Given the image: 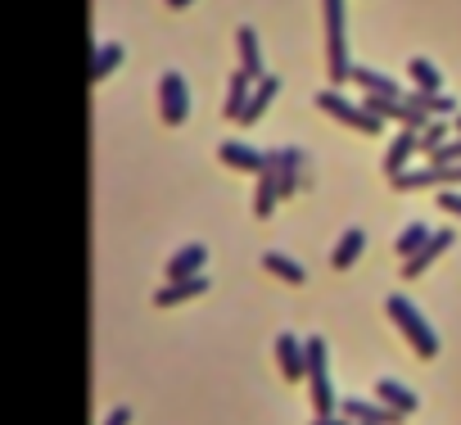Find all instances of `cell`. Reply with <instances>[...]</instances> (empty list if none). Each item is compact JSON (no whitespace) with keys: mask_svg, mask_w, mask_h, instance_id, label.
Returning a JSON list of instances; mask_svg holds the SVG:
<instances>
[{"mask_svg":"<svg viewBox=\"0 0 461 425\" xmlns=\"http://www.w3.org/2000/svg\"><path fill=\"white\" fill-rule=\"evenodd\" d=\"M312 425H353V420H348V416H335V411H330V416H317Z\"/></svg>","mask_w":461,"mask_h":425,"instance_id":"83f0119b","label":"cell"},{"mask_svg":"<svg viewBox=\"0 0 461 425\" xmlns=\"http://www.w3.org/2000/svg\"><path fill=\"white\" fill-rule=\"evenodd\" d=\"M348 82H357V86H362V95H402V91H398V82H393L389 73H380V68H366V64H353Z\"/></svg>","mask_w":461,"mask_h":425,"instance_id":"ac0fdd59","label":"cell"},{"mask_svg":"<svg viewBox=\"0 0 461 425\" xmlns=\"http://www.w3.org/2000/svg\"><path fill=\"white\" fill-rule=\"evenodd\" d=\"M276 366L285 380H308V353H303V339L281 330L276 335Z\"/></svg>","mask_w":461,"mask_h":425,"instance_id":"52a82bcc","label":"cell"},{"mask_svg":"<svg viewBox=\"0 0 461 425\" xmlns=\"http://www.w3.org/2000/svg\"><path fill=\"white\" fill-rule=\"evenodd\" d=\"M452 240H456V236H452V227H438V231H429V240H425V245H420L411 258H402V276H407V281L425 276V272L434 267V258H438L443 249H452Z\"/></svg>","mask_w":461,"mask_h":425,"instance_id":"8992f818","label":"cell"},{"mask_svg":"<svg viewBox=\"0 0 461 425\" xmlns=\"http://www.w3.org/2000/svg\"><path fill=\"white\" fill-rule=\"evenodd\" d=\"M281 203V190H276V149L263 154V167H258V190H254V218H272V208Z\"/></svg>","mask_w":461,"mask_h":425,"instance_id":"ba28073f","label":"cell"},{"mask_svg":"<svg viewBox=\"0 0 461 425\" xmlns=\"http://www.w3.org/2000/svg\"><path fill=\"white\" fill-rule=\"evenodd\" d=\"M303 353H308V389H312V407L317 416H330L335 411V380H330V353H326V339L321 335H308L303 339Z\"/></svg>","mask_w":461,"mask_h":425,"instance_id":"3957f363","label":"cell"},{"mask_svg":"<svg viewBox=\"0 0 461 425\" xmlns=\"http://www.w3.org/2000/svg\"><path fill=\"white\" fill-rule=\"evenodd\" d=\"M425 240H429V227H425V222H411V227H402V236L393 240V249H398V258H411Z\"/></svg>","mask_w":461,"mask_h":425,"instance_id":"d4e9b609","label":"cell"},{"mask_svg":"<svg viewBox=\"0 0 461 425\" xmlns=\"http://www.w3.org/2000/svg\"><path fill=\"white\" fill-rule=\"evenodd\" d=\"M438 208L452 212V218H461V194H456V190H443V194H438Z\"/></svg>","mask_w":461,"mask_h":425,"instance_id":"484cf974","label":"cell"},{"mask_svg":"<svg viewBox=\"0 0 461 425\" xmlns=\"http://www.w3.org/2000/svg\"><path fill=\"white\" fill-rule=\"evenodd\" d=\"M208 267V249L203 245H181L172 258H167V281H185V276H199Z\"/></svg>","mask_w":461,"mask_h":425,"instance_id":"2e32d148","label":"cell"},{"mask_svg":"<svg viewBox=\"0 0 461 425\" xmlns=\"http://www.w3.org/2000/svg\"><path fill=\"white\" fill-rule=\"evenodd\" d=\"M263 272H272L276 281H285V285H308V272H303V263H294L290 254H281V249H267L263 254Z\"/></svg>","mask_w":461,"mask_h":425,"instance_id":"d6986e66","label":"cell"},{"mask_svg":"<svg viewBox=\"0 0 461 425\" xmlns=\"http://www.w3.org/2000/svg\"><path fill=\"white\" fill-rule=\"evenodd\" d=\"M190 5V0H167V10H185Z\"/></svg>","mask_w":461,"mask_h":425,"instance_id":"f1b7e54d","label":"cell"},{"mask_svg":"<svg viewBox=\"0 0 461 425\" xmlns=\"http://www.w3.org/2000/svg\"><path fill=\"white\" fill-rule=\"evenodd\" d=\"M281 95V77L276 73H263L258 82H254V91H249V100H245V109H240V118L236 122H245V127H254L263 113H267V104Z\"/></svg>","mask_w":461,"mask_h":425,"instance_id":"9c48e42d","label":"cell"},{"mask_svg":"<svg viewBox=\"0 0 461 425\" xmlns=\"http://www.w3.org/2000/svg\"><path fill=\"white\" fill-rule=\"evenodd\" d=\"M452 127H456V131H461V109H456V118H452Z\"/></svg>","mask_w":461,"mask_h":425,"instance_id":"f546056e","label":"cell"},{"mask_svg":"<svg viewBox=\"0 0 461 425\" xmlns=\"http://www.w3.org/2000/svg\"><path fill=\"white\" fill-rule=\"evenodd\" d=\"M407 77H411V91H425V95L443 91V73H438L434 59H425V55H411V59H407Z\"/></svg>","mask_w":461,"mask_h":425,"instance_id":"ffe728a7","label":"cell"},{"mask_svg":"<svg viewBox=\"0 0 461 425\" xmlns=\"http://www.w3.org/2000/svg\"><path fill=\"white\" fill-rule=\"evenodd\" d=\"M312 104L321 109V113H330L335 122H344V127H353V131H366V136H380L384 131V122L375 118V113H366L357 100H348V95H339L335 86L330 91H317L312 95Z\"/></svg>","mask_w":461,"mask_h":425,"instance_id":"277c9868","label":"cell"},{"mask_svg":"<svg viewBox=\"0 0 461 425\" xmlns=\"http://www.w3.org/2000/svg\"><path fill=\"white\" fill-rule=\"evenodd\" d=\"M344 416H348L353 425H398V420H402V416L389 411L380 398H348V402H344Z\"/></svg>","mask_w":461,"mask_h":425,"instance_id":"8fae6325","label":"cell"},{"mask_svg":"<svg viewBox=\"0 0 461 425\" xmlns=\"http://www.w3.org/2000/svg\"><path fill=\"white\" fill-rule=\"evenodd\" d=\"M362 249H366V231H362V227H348V231L335 240V249H330V267H335V272H348V267L362 258Z\"/></svg>","mask_w":461,"mask_h":425,"instance_id":"e0dca14e","label":"cell"},{"mask_svg":"<svg viewBox=\"0 0 461 425\" xmlns=\"http://www.w3.org/2000/svg\"><path fill=\"white\" fill-rule=\"evenodd\" d=\"M249 91H254V77H245V73H230V82H226V104H221V113H226V118H240V109H245Z\"/></svg>","mask_w":461,"mask_h":425,"instance_id":"603a6c76","label":"cell"},{"mask_svg":"<svg viewBox=\"0 0 461 425\" xmlns=\"http://www.w3.org/2000/svg\"><path fill=\"white\" fill-rule=\"evenodd\" d=\"M443 140H447V122H443V118H429V122L416 131V149H420V154H434Z\"/></svg>","mask_w":461,"mask_h":425,"instance_id":"cb8c5ba5","label":"cell"},{"mask_svg":"<svg viewBox=\"0 0 461 425\" xmlns=\"http://www.w3.org/2000/svg\"><path fill=\"white\" fill-rule=\"evenodd\" d=\"M375 398H380L389 411H398V416H411V411L420 407V398H416L402 380H393V375H380V380H375Z\"/></svg>","mask_w":461,"mask_h":425,"instance_id":"4fadbf2b","label":"cell"},{"mask_svg":"<svg viewBox=\"0 0 461 425\" xmlns=\"http://www.w3.org/2000/svg\"><path fill=\"white\" fill-rule=\"evenodd\" d=\"M303 149H276V190H281V199H290L299 185H303Z\"/></svg>","mask_w":461,"mask_h":425,"instance_id":"30bf717a","label":"cell"},{"mask_svg":"<svg viewBox=\"0 0 461 425\" xmlns=\"http://www.w3.org/2000/svg\"><path fill=\"white\" fill-rule=\"evenodd\" d=\"M217 158L236 172H258L263 167V149H254L249 140H221L217 145Z\"/></svg>","mask_w":461,"mask_h":425,"instance_id":"9a60e30c","label":"cell"},{"mask_svg":"<svg viewBox=\"0 0 461 425\" xmlns=\"http://www.w3.org/2000/svg\"><path fill=\"white\" fill-rule=\"evenodd\" d=\"M236 46H240V73L258 82V77L267 73V64H263V46H258V32H254L249 23H240V28H236Z\"/></svg>","mask_w":461,"mask_h":425,"instance_id":"5bb4252c","label":"cell"},{"mask_svg":"<svg viewBox=\"0 0 461 425\" xmlns=\"http://www.w3.org/2000/svg\"><path fill=\"white\" fill-rule=\"evenodd\" d=\"M158 113H163L167 127H181L190 118V86H185V77L176 68H167L158 77Z\"/></svg>","mask_w":461,"mask_h":425,"instance_id":"5b68a950","label":"cell"},{"mask_svg":"<svg viewBox=\"0 0 461 425\" xmlns=\"http://www.w3.org/2000/svg\"><path fill=\"white\" fill-rule=\"evenodd\" d=\"M199 294H208V276L203 272L199 276H185V281H167L163 290H154V308H176V303L199 299Z\"/></svg>","mask_w":461,"mask_h":425,"instance_id":"7c38bea8","label":"cell"},{"mask_svg":"<svg viewBox=\"0 0 461 425\" xmlns=\"http://www.w3.org/2000/svg\"><path fill=\"white\" fill-rule=\"evenodd\" d=\"M384 312H389V321L402 330V339L416 348V357H438V335H434V326L420 317V308H416L407 294H389V299H384Z\"/></svg>","mask_w":461,"mask_h":425,"instance_id":"6da1fadb","label":"cell"},{"mask_svg":"<svg viewBox=\"0 0 461 425\" xmlns=\"http://www.w3.org/2000/svg\"><path fill=\"white\" fill-rule=\"evenodd\" d=\"M321 19H326V73L330 82H348V19H344V0H321Z\"/></svg>","mask_w":461,"mask_h":425,"instance_id":"7a4b0ae2","label":"cell"},{"mask_svg":"<svg viewBox=\"0 0 461 425\" xmlns=\"http://www.w3.org/2000/svg\"><path fill=\"white\" fill-rule=\"evenodd\" d=\"M416 154V131L411 127H402L393 140H389V149H384V176H398L402 167H407V158Z\"/></svg>","mask_w":461,"mask_h":425,"instance_id":"44dd1931","label":"cell"},{"mask_svg":"<svg viewBox=\"0 0 461 425\" xmlns=\"http://www.w3.org/2000/svg\"><path fill=\"white\" fill-rule=\"evenodd\" d=\"M100 425H131V407H113Z\"/></svg>","mask_w":461,"mask_h":425,"instance_id":"4316f807","label":"cell"},{"mask_svg":"<svg viewBox=\"0 0 461 425\" xmlns=\"http://www.w3.org/2000/svg\"><path fill=\"white\" fill-rule=\"evenodd\" d=\"M122 59H127L122 41H100V46H95V64H91V82H104L109 73H118Z\"/></svg>","mask_w":461,"mask_h":425,"instance_id":"7402d4cb","label":"cell"}]
</instances>
